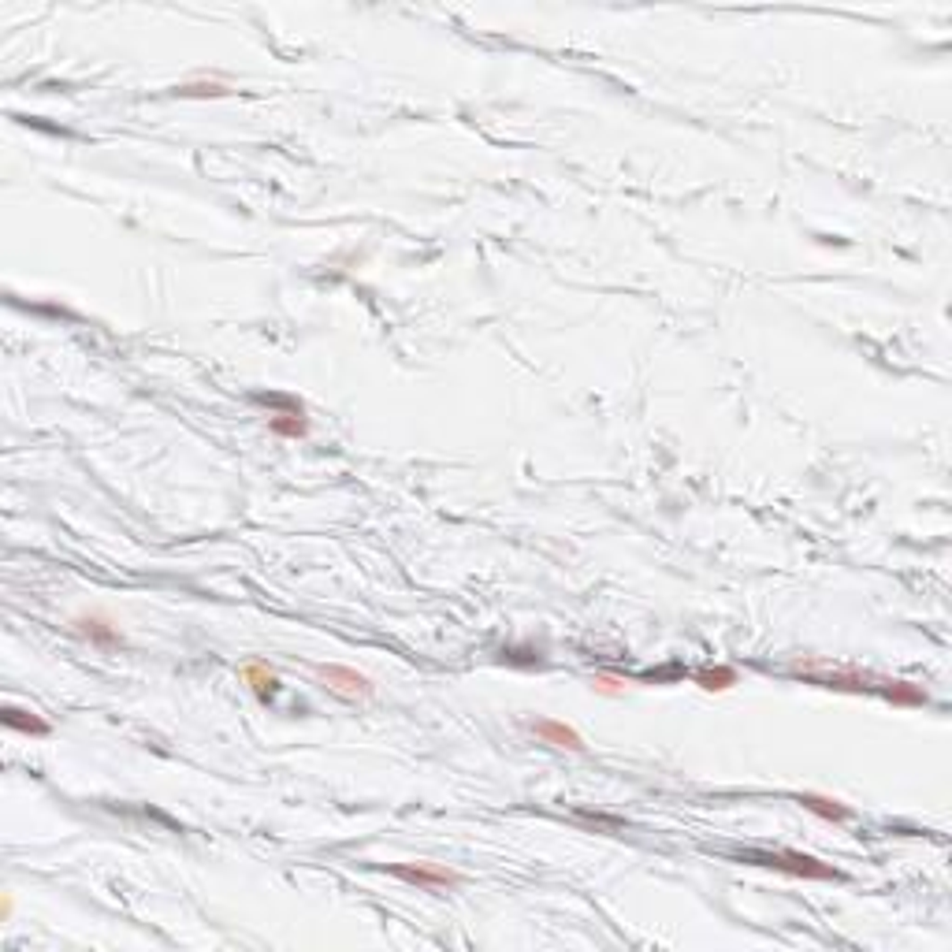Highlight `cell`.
Wrapping results in <instances>:
<instances>
[{"mask_svg": "<svg viewBox=\"0 0 952 952\" xmlns=\"http://www.w3.org/2000/svg\"><path fill=\"white\" fill-rule=\"evenodd\" d=\"M744 859H747V864H756V867L789 871V874H797V878H837L833 867L819 864L814 856H804V852H747Z\"/></svg>", "mask_w": 952, "mask_h": 952, "instance_id": "obj_1", "label": "cell"}, {"mask_svg": "<svg viewBox=\"0 0 952 952\" xmlns=\"http://www.w3.org/2000/svg\"><path fill=\"white\" fill-rule=\"evenodd\" d=\"M321 681L331 696L338 699H369L376 692V685L369 681L365 673H357L354 666H338V663H328L321 666Z\"/></svg>", "mask_w": 952, "mask_h": 952, "instance_id": "obj_2", "label": "cell"}, {"mask_svg": "<svg viewBox=\"0 0 952 952\" xmlns=\"http://www.w3.org/2000/svg\"><path fill=\"white\" fill-rule=\"evenodd\" d=\"M395 878L402 881H410V886L417 889H450V886H458V874L455 871H443V867H432V864H395L388 867Z\"/></svg>", "mask_w": 952, "mask_h": 952, "instance_id": "obj_3", "label": "cell"}, {"mask_svg": "<svg viewBox=\"0 0 952 952\" xmlns=\"http://www.w3.org/2000/svg\"><path fill=\"white\" fill-rule=\"evenodd\" d=\"M532 733L543 740V744H555V747H565V752H584V740L573 725L565 722H555V718H539L532 722Z\"/></svg>", "mask_w": 952, "mask_h": 952, "instance_id": "obj_4", "label": "cell"}, {"mask_svg": "<svg viewBox=\"0 0 952 952\" xmlns=\"http://www.w3.org/2000/svg\"><path fill=\"white\" fill-rule=\"evenodd\" d=\"M242 681L249 685V692H254V696L261 699V704H268V699L280 692V677L271 673L264 663H246V666H242Z\"/></svg>", "mask_w": 952, "mask_h": 952, "instance_id": "obj_5", "label": "cell"}, {"mask_svg": "<svg viewBox=\"0 0 952 952\" xmlns=\"http://www.w3.org/2000/svg\"><path fill=\"white\" fill-rule=\"evenodd\" d=\"M75 625H79V637H86L89 644H101V647H116V644H123V637L116 629H112V622L108 618H101V614H82V618H75Z\"/></svg>", "mask_w": 952, "mask_h": 952, "instance_id": "obj_6", "label": "cell"}, {"mask_svg": "<svg viewBox=\"0 0 952 952\" xmlns=\"http://www.w3.org/2000/svg\"><path fill=\"white\" fill-rule=\"evenodd\" d=\"M800 804L811 811V814H819V819L826 823H845L848 819V807L841 800H833V797H819V792H804Z\"/></svg>", "mask_w": 952, "mask_h": 952, "instance_id": "obj_7", "label": "cell"}, {"mask_svg": "<svg viewBox=\"0 0 952 952\" xmlns=\"http://www.w3.org/2000/svg\"><path fill=\"white\" fill-rule=\"evenodd\" d=\"M4 725H8V730H19V733H34V737H45V733H49V725H45L41 718H34V714H27V711H15V707L4 711Z\"/></svg>", "mask_w": 952, "mask_h": 952, "instance_id": "obj_8", "label": "cell"}, {"mask_svg": "<svg viewBox=\"0 0 952 952\" xmlns=\"http://www.w3.org/2000/svg\"><path fill=\"white\" fill-rule=\"evenodd\" d=\"M268 428L276 436H287V439H298V436H305V417L294 410V413H280V417H271L268 421Z\"/></svg>", "mask_w": 952, "mask_h": 952, "instance_id": "obj_9", "label": "cell"}, {"mask_svg": "<svg viewBox=\"0 0 952 952\" xmlns=\"http://www.w3.org/2000/svg\"><path fill=\"white\" fill-rule=\"evenodd\" d=\"M228 94V82H187L179 86V97H223Z\"/></svg>", "mask_w": 952, "mask_h": 952, "instance_id": "obj_10", "label": "cell"}, {"mask_svg": "<svg viewBox=\"0 0 952 952\" xmlns=\"http://www.w3.org/2000/svg\"><path fill=\"white\" fill-rule=\"evenodd\" d=\"M696 681L704 685L707 692H725V689H730V685L737 681V673H733V670H704V673L696 677Z\"/></svg>", "mask_w": 952, "mask_h": 952, "instance_id": "obj_11", "label": "cell"}, {"mask_svg": "<svg viewBox=\"0 0 952 952\" xmlns=\"http://www.w3.org/2000/svg\"><path fill=\"white\" fill-rule=\"evenodd\" d=\"M596 692H603V696H622L625 692V681L622 677H610V673H596Z\"/></svg>", "mask_w": 952, "mask_h": 952, "instance_id": "obj_12", "label": "cell"}]
</instances>
